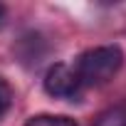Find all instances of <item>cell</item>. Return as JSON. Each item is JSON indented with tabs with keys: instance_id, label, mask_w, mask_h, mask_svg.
I'll return each mask as SVG.
<instances>
[{
	"instance_id": "1",
	"label": "cell",
	"mask_w": 126,
	"mask_h": 126,
	"mask_svg": "<svg viewBox=\"0 0 126 126\" xmlns=\"http://www.w3.org/2000/svg\"><path fill=\"white\" fill-rule=\"evenodd\" d=\"M124 67V52L119 45H99L79 54L74 72L82 82V87H101L109 84L119 69Z\"/></svg>"
},
{
	"instance_id": "2",
	"label": "cell",
	"mask_w": 126,
	"mask_h": 126,
	"mask_svg": "<svg viewBox=\"0 0 126 126\" xmlns=\"http://www.w3.org/2000/svg\"><path fill=\"white\" fill-rule=\"evenodd\" d=\"M42 87H45V92L52 99H72V96L79 94L82 82H79V77H77V72H74L72 64H67V62H57V64H52L45 72Z\"/></svg>"
},
{
	"instance_id": "3",
	"label": "cell",
	"mask_w": 126,
	"mask_h": 126,
	"mask_svg": "<svg viewBox=\"0 0 126 126\" xmlns=\"http://www.w3.org/2000/svg\"><path fill=\"white\" fill-rule=\"evenodd\" d=\"M25 126H77V121L62 114H37V116H30Z\"/></svg>"
},
{
	"instance_id": "4",
	"label": "cell",
	"mask_w": 126,
	"mask_h": 126,
	"mask_svg": "<svg viewBox=\"0 0 126 126\" xmlns=\"http://www.w3.org/2000/svg\"><path fill=\"white\" fill-rule=\"evenodd\" d=\"M94 126H126V106H111L101 111L94 121Z\"/></svg>"
},
{
	"instance_id": "5",
	"label": "cell",
	"mask_w": 126,
	"mask_h": 126,
	"mask_svg": "<svg viewBox=\"0 0 126 126\" xmlns=\"http://www.w3.org/2000/svg\"><path fill=\"white\" fill-rule=\"evenodd\" d=\"M13 106V87L0 77V119H3Z\"/></svg>"
},
{
	"instance_id": "6",
	"label": "cell",
	"mask_w": 126,
	"mask_h": 126,
	"mask_svg": "<svg viewBox=\"0 0 126 126\" xmlns=\"http://www.w3.org/2000/svg\"><path fill=\"white\" fill-rule=\"evenodd\" d=\"M3 20H5V5H0V25H3Z\"/></svg>"
}]
</instances>
